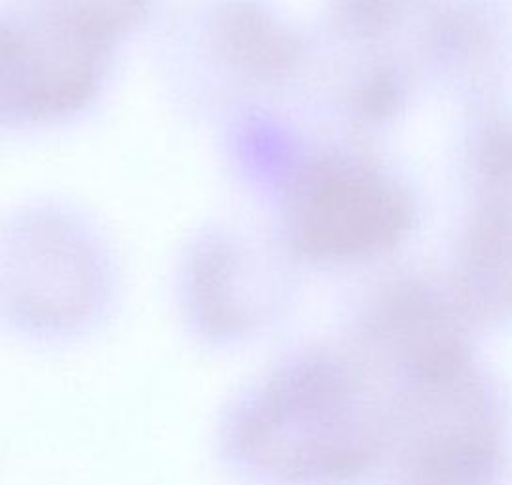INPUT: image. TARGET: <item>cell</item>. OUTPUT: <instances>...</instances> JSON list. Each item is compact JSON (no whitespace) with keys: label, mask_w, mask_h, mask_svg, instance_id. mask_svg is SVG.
Instances as JSON below:
<instances>
[{"label":"cell","mask_w":512,"mask_h":485,"mask_svg":"<svg viewBox=\"0 0 512 485\" xmlns=\"http://www.w3.org/2000/svg\"><path fill=\"white\" fill-rule=\"evenodd\" d=\"M154 0H37L2 23V112L19 124L69 118L101 90L114 50Z\"/></svg>","instance_id":"1"},{"label":"cell","mask_w":512,"mask_h":485,"mask_svg":"<svg viewBox=\"0 0 512 485\" xmlns=\"http://www.w3.org/2000/svg\"><path fill=\"white\" fill-rule=\"evenodd\" d=\"M239 440L256 467L287 480L348 474L365 465L372 442L353 387L323 364L268 385L243 417Z\"/></svg>","instance_id":"2"},{"label":"cell","mask_w":512,"mask_h":485,"mask_svg":"<svg viewBox=\"0 0 512 485\" xmlns=\"http://www.w3.org/2000/svg\"><path fill=\"white\" fill-rule=\"evenodd\" d=\"M285 232L317 260H357L397 245L414 207L403 186L376 165L325 154L300 163L285 190Z\"/></svg>","instance_id":"3"},{"label":"cell","mask_w":512,"mask_h":485,"mask_svg":"<svg viewBox=\"0 0 512 485\" xmlns=\"http://www.w3.org/2000/svg\"><path fill=\"white\" fill-rule=\"evenodd\" d=\"M482 201L458 270L461 300L478 311L512 306V127H499L482 146Z\"/></svg>","instance_id":"4"},{"label":"cell","mask_w":512,"mask_h":485,"mask_svg":"<svg viewBox=\"0 0 512 485\" xmlns=\"http://www.w3.org/2000/svg\"><path fill=\"white\" fill-rule=\"evenodd\" d=\"M209 29L217 52L251 76L272 78L289 69L298 55L293 31L266 6L253 0L222 4Z\"/></svg>","instance_id":"5"},{"label":"cell","mask_w":512,"mask_h":485,"mask_svg":"<svg viewBox=\"0 0 512 485\" xmlns=\"http://www.w3.org/2000/svg\"><path fill=\"white\" fill-rule=\"evenodd\" d=\"M416 0H338V8L359 33H380L393 25Z\"/></svg>","instance_id":"6"},{"label":"cell","mask_w":512,"mask_h":485,"mask_svg":"<svg viewBox=\"0 0 512 485\" xmlns=\"http://www.w3.org/2000/svg\"><path fill=\"white\" fill-rule=\"evenodd\" d=\"M399 99V86L389 72H378L370 80L361 93V105L366 112L378 116L387 110H393V105Z\"/></svg>","instance_id":"7"}]
</instances>
